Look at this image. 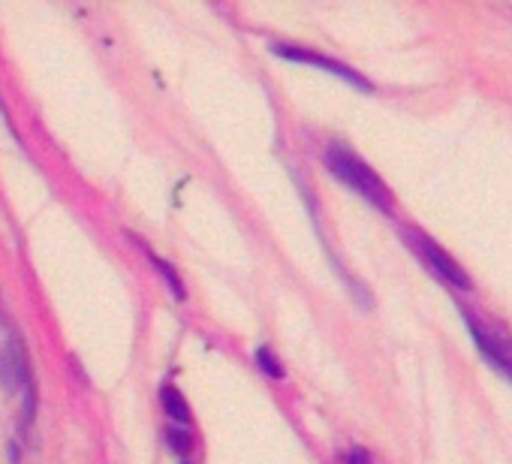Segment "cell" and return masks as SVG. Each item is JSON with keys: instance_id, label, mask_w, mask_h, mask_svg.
I'll return each mask as SVG.
<instances>
[{"instance_id": "8992f818", "label": "cell", "mask_w": 512, "mask_h": 464, "mask_svg": "<svg viewBox=\"0 0 512 464\" xmlns=\"http://www.w3.org/2000/svg\"><path fill=\"white\" fill-rule=\"evenodd\" d=\"M256 365H260V371L263 374H269L272 380H284V365L278 362V356L269 350V347H260V350H256Z\"/></svg>"}, {"instance_id": "3957f363", "label": "cell", "mask_w": 512, "mask_h": 464, "mask_svg": "<svg viewBox=\"0 0 512 464\" xmlns=\"http://www.w3.org/2000/svg\"><path fill=\"white\" fill-rule=\"evenodd\" d=\"M28 380H31L28 350H25V344H22L19 335H10V341L4 344V350H0V383H4L7 392H16Z\"/></svg>"}, {"instance_id": "6da1fadb", "label": "cell", "mask_w": 512, "mask_h": 464, "mask_svg": "<svg viewBox=\"0 0 512 464\" xmlns=\"http://www.w3.org/2000/svg\"><path fill=\"white\" fill-rule=\"evenodd\" d=\"M326 166L332 169L335 178H341L347 187H353L359 196H365V199L374 202L377 208H389V205H392L389 187H386V184L380 181V175H377L362 157H356L350 148L332 145V148L326 151Z\"/></svg>"}, {"instance_id": "ba28073f", "label": "cell", "mask_w": 512, "mask_h": 464, "mask_svg": "<svg viewBox=\"0 0 512 464\" xmlns=\"http://www.w3.org/2000/svg\"><path fill=\"white\" fill-rule=\"evenodd\" d=\"M341 461H344V464H368V455L356 449V452H350V455H344Z\"/></svg>"}, {"instance_id": "52a82bcc", "label": "cell", "mask_w": 512, "mask_h": 464, "mask_svg": "<svg viewBox=\"0 0 512 464\" xmlns=\"http://www.w3.org/2000/svg\"><path fill=\"white\" fill-rule=\"evenodd\" d=\"M169 446H172V452L187 455V452H190V446H193V440H190V434H187V431L172 428V431H169Z\"/></svg>"}, {"instance_id": "5b68a950", "label": "cell", "mask_w": 512, "mask_h": 464, "mask_svg": "<svg viewBox=\"0 0 512 464\" xmlns=\"http://www.w3.org/2000/svg\"><path fill=\"white\" fill-rule=\"evenodd\" d=\"M163 407H166V413H169L172 419L190 422V407H187L184 395H181L175 386H163Z\"/></svg>"}, {"instance_id": "7a4b0ae2", "label": "cell", "mask_w": 512, "mask_h": 464, "mask_svg": "<svg viewBox=\"0 0 512 464\" xmlns=\"http://www.w3.org/2000/svg\"><path fill=\"white\" fill-rule=\"evenodd\" d=\"M407 239H410V248L425 260V266H428L434 275H440L449 287L470 290V278L464 275V269H461L446 251H440L428 236H422V232H407Z\"/></svg>"}, {"instance_id": "277c9868", "label": "cell", "mask_w": 512, "mask_h": 464, "mask_svg": "<svg viewBox=\"0 0 512 464\" xmlns=\"http://www.w3.org/2000/svg\"><path fill=\"white\" fill-rule=\"evenodd\" d=\"M275 55H281V58H287V61H296V64H311V67L329 70V73L347 79L350 85H356V88H362V91H371V82L362 79L356 70H350V67H344V64H338V61H332V58H323V55H317V52H311V49H302V46H281V43H278V46H275Z\"/></svg>"}]
</instances>
